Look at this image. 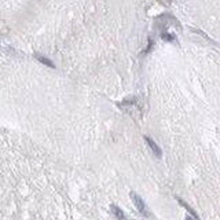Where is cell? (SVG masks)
<instances>
[{
  "mask_svg": "<svg viewBox=\"0 0 220 220\" xmlns=\"http://www.w3.org/2000/svg\"><path fill=\"white\" fill-rule=\"evenodd\" d=\"M131 198H132V201L135 202V205H136V208H138V211H139L142 215L144 216H149V212H147V209H146V205H144V202H143V199L139 197L138 194H135V192H131Z\"/></svg>",
  "mask_w": 220,
  "mask_h": 220,
  "instance_id": "cell-1",
  "label": "cell"
},
{
  "mask_svg": "<svg viewBox=\"0 0 220 220\" xmlns=\"http://www.w3.org/2000/svg\"><path fill=\"white\" fill-rule=\"evenodd\" d=\"M146 142H147V144H149V147L151 149V151H153V153L156 154L157 157H161V154H162V153H161V149L158 147V144L154 142L151 138H149V136H146Z\"/></svg>",
  "mask_w": 220,
  "mask_h": 220,
  "instance_id": "cell-2",
  "label": "cell"
},
{
  "mask_svg": "<svg viewBox=\"0 0 220 220\" xmlns=\"http://www.w3.org/2000/svg\"><path fill=\"white\" fill-rule=\"evenodd\" d=\"M112 211H113V213H114V215H116V218L118 219V220H125V215H124L122 211L118 208V206L112 205Z\"/></svg>",
  "mask_w": 220,
  "mask_h": 220,
  "instance_id": "cell-3",
  "label": "cell"
},
{
  "mask_svg": "<svg viewBox=\"0 0 220 220\" xmlns=\"http://www.w3.org/2000/svg\"><path fill=\"white\" fill-rule=\"evenodd\" d=\"M178 201H179V204H180V205H183V206H184V208H186V209H187V211H188V212H190V213H191V215H192V216H194V218H195V219H197V220H199V218H198V215H197V213H195V211H194V209H192V208H191V206H190V205H187V204H186V202L183 201V199H182V198H179V197H178Z\"/></svg>",
  "mask_w": 220,
  "mask_h": 220,
  "instance_id": "cell-4",
  "label": "cell"
},
{
  "mask_svg": "<svg viewBox=\"0 0 220 220\" xmlns=\"http://www.w3.org/2000/svg\"><path fill=\"white\" fill-rule=\"evenodd\" d=\"M36 58L39 59L41 63H44V65H47V66H50V68H55L54 66V63L51 62L50 59H47V58H44V57H41V55H36Z\"/></svg>",
  "mask_w": 220,
  "mask_h": 220,
  "instance_id": "cell-5",
  "label": "cell"
},
{
  "mask_svg": "<svg viewBox=\"0 0 220 220\" xmlns=\"http://www.w3.org/2000/svg\"><path fill=\"white\" fill-rule=\"evenodd\" d=\"M162 39L167 40V41H173V36H171V34H168V33H164L162 34Z\"/></svg>",
  "mask_w": 220,
  "mask_h": 220,
  "instance_id": "cell-6",
  "label": "cell"
},
{
  "mask_svg": "<svg viewBox=\"0 0 220 220\" xmlns=\"http://www.w3.org/2000/svg\"><path fill=\"white\" fill-rule=\"evenodd\" d=\"M186 220H191V219L190 218H186Z\"/></svg>",
  "mask_w": 220,
  "mask_h": 220,
  "instance_id": "cell-7",
  "label": "cell"
}]
</instances>
